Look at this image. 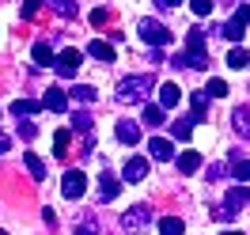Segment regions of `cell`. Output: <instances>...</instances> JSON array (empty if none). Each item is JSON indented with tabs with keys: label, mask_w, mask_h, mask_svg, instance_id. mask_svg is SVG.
Wrapping results in <instances>:
<instances>
[{
	"label": "cell",
	"mask_w": 250,
	"mask_h": 235,
	"mask_svg": "<svg viewBox=\"0 0 250 235\" xmlns=\"http://www.w3.org/2000/svg\"><path fill=\"white\" fill-rule=\"evenodd\" d=\"M148 91H152V76H148V72H141V76L118 80L114 99H118V103H125V107H133V103H144V99H148Z\"/></svg>",
	"instance_id": "cell-1"
},
{
	"label": "cell",
	"mask_w": 250,
	"mask_h": 235,
	"mask_svg": "<svg viewBox=\"0 0 250 235\" xmlns=\"http://www.w3.org/2000/svg\"><path fill=\"white\" fill-rule=\"evenodd\" d=\"M152 209H148V205H133V209H125L122 213V228L129 235H144V228H148V224H152Z\"/></svg>",
	"instance_id": "cell-2"
},
{
	"label": "cell",
	"mask_w": 250,
	"mask_h": 235,
	"mask_svg": "<svg viewBox=\"0 0 250 235\" xmlns=\"http://www.w3.org/2000/svg\"><path fill=\"white\" fill-rule=\"evenodd\" d=\"M137 34H141V42H148V46H167V42H171V31H167L159 19H141Z\"/></svg>",
	"instance_id": "cell-3"
},
{
	"label": "cell",
	"mask_w": 250,
	"mask_h": 235,
	"mask_svg": "<svg viewBox=\"0 0 250 235\" xmlns=\"http://www.w3.org/2000/svg\"><path fill=\"white\" fill-rule=\"evenodd\" d=\"M83 190H87V178H83V171H68V174L61 178V193L68 197V201L83 197Z\"/></svg>",
	"instance_id": "cell-4"
},
{
	"label": "cell",
	"mask_w": 250,
	"mask_h": 235,
	"mask_svg": "<svg viewBox=\"0 0 250 235\" xmlns=\"http://www.w3.org/2000/svg\"><path fill=\"white\" fill-rule=\"evenodd\" d=\"M76 68H80V49H61L57 53V72L68 80V76H76Z\"/></svg>",
	"instance_id": "cell-5"
},
{
	"label": "cell",
	"mask_w": 250,
	"mask_h": 235,
	"mask_svg": "<svg viewBox=\"0 0 250 235\" xmlns=\"http://www.w3.org/2000/svg\"><path fill=\"white\" fill-rule=\"evenodd\" d=\"M247 205H250V190L247 186L228 190V197H224V209H228V213H239V209H247Z\"/></svg>",
	"instance_id": "cell-6"
},
{
	"label": "cell",
	"mask_w": 250,
	"mask_h": 235,
	"mask_svg": "<svg viewBox=\"0 0 250 235\" xmlns=\"http://www.w3.org/2000/svg\"><path fill=\"white\" fill-rule=\"evenodd\" d=\"M125 182H144V178H148V159L144 156H133L129 159V163H125Z\"/></svg>",
	"instance_id": "cell-7"
},
{
	"label": "cell",
	"mask_w": 250,
	"mask_h": 235,
	"mask_svg": "<svg viewBox=\"0 0 250 235\" xmlns=\"http://www.w3.org/2000/svg\"><path fill=\"white\" fill-rule=\"evenodd\" d=\"M178 103H182V87H178V84H159V107L163 110H171V107H178Z\"/></svg>",
	"instance_id": "cell-8"
},
{
	"label": "cell",
	"mask_w": 250,
	"mask_h": 235,
	"mask_svg": "<svg viewBox=\"0 0 250 235\" xmlns=\"http://www.w3.org/2000/svg\"><path fill=\"white\" fill-rule=\"evenodd\" d=\"M174 64H186V68H208V49H189V53H182V57H174Z\"/></svg>",
	"instance_id": "cell-9"
},
{
	"label": "cell",
	"mask_w": 250,
	"mask_h": 235,
	"mask_svg": "<svg viewBox=\"0 0 250 235\" xmlns=\"http://www.w3.org/2000/svg\"><path fill=\"white\" fill-rule=\"evenodd\" d=\"M118 193H122V182H118V178L106 171L103 178H99V201H114Z\"/></svg>",
	"instance_id": "cell-10"
},
{
	"label": "cell",
	"mask_w": 250,
	"mask_h": 235,
	"mask_svg": "<svg viewBox=\"0 0 250 235\" xmlns=\"http://www.w3.org/2000/svg\"><path fill=\"white\" fill-rule=\"evenodd\" d=\"M42 107H46V110H53V114H61V110L68 107V95H64L61 87H49V91L42 95Z\"/></svg>",
	"instance_id": "cell-11"
},
{
	"label": "cell",
	"mask_w": 250,
	"mask_h": 235,
	"mask_svg": "<svg viewBox=\"0 0 250 235\" xmlns=\"http://www.w3.org/2000/svg\"><path fill=\"white\" fill-rule=\"evenodd\" d=\"M231 126H235V133H239L243 141H250V107H235Z\"/></svg>",
	"instance_id": "cell-12"
},
{
	"label": "cell",
	"mask_w": 250,
	"mask_h": 235,
	"mask_svg": "<svg viewBox=\"0 0 250 235\" xmlns=\"http://www.w3.org/2000/svg\"><path fill=\"white\" fill-rule=\"evenodd\" d=\"M148 152H152V159H174V141L152 137V141H148Z\"/></svg>",
	"instance_id": "cell-13"
},
{
	"label": "cell",
	"mask_w": 250,
	"mask_h": 235,
	"mask_svg": "<svg viewBox=\"0 0 250 235\" xmlns=\"http://www.w3.org/2000/svg\"><path fill=\"white\" fill-rule=\"evenodd\" d=\"M114 133H118V141H122V144H137V141H141V126H137V122H118Z\"/></svg>",
	"instance_id": "cell-14"
},
{
	"label": "cell",
	"mask_w": 250,
	"mask_h": 235,
	"mask_svg": "<svg viewBox=\"0 0 250 235\" xmlns=\"http://www.w3.org/2000/svg\"><path fill=\"white\" fill-rule=\"evenodd\" d=\"M243 27H247V23H239V19H228V23H224V27H220V34H224V38H228V42H235V46H239V42H243V34H247V31H243Z\"/></svg>",
	"instance_id": "cell-15"
},
{
	"label": "cell",
	"mask_w": 250,
	"mask_h": 235,
	"mask_svg": "<svg viewBox=\"0 0 250 235\" xmlns=\"http://www.w3.org/2000/svg\"><path fill=\"white\" fill-rule=\"evenodd\" d=\"M23 163H27V171H31L34 182H42V178H46V163L34 156V152H23Z\"/></svg>",
	"instance_id": "cell-16"
},
{
	"label": "cell",
	"mask_w": 250,
	"mask_h": 235,
	"mask_svg": "<svg viewBox=\"0 0 250 235\" xmlns=\"http://www.w3.org/2000/svg\"><path fill=\"white\" fill-rule=\"evenodd\" d=\"M34 64H57V57H53V46L49 42H34Z\"/></svg>",
	"instance_id": "cell-17"
},
{
	"label": "cell",
	"mask_w": 250,
	"mask_h": 235,
	"mask_svg": "<svg viewBox=\"0 0 250 235\" xmlns=\"http://www.w3.org/2000/svg\"><path fill=\"white\" fill-rule=\"evenodd\" d=\"M38 110H42V103H34V99H16V103H12V114H16V118H31Z\"/></svg>",
	"instance_id": "cell-18"
},
{
	"label": "cell",
	"mask_w": 250,
	"mask_h": 235,
	"mask_svg": "<svg viewBox=\"0 0 250 235\" xmlns=\"http://www.w3.org/2000/svg\"><path fill=\"white\" fill-rule=\"evenodd\" d=\"M208 99H212L208 91H193V99H189L193 103V122H201L205 114H208Z\"/></svg>",
	"instance_id": "cell-19"
},
{
	"label": "cell",
	"mask_w": 250,
	"mask_h": 235,
	"mask_svg": "<svg viewBox=\"0 0 250 235\" xmlns=\"http://www.w3.org/2000/svg\"><path fill=\"white\" fill-rule=\"evenodd\" d=\"M197 167H201V152H182L178 156V171L182 174H193Z\"/></svg>",
	"instance_id": "cell-20"
},
{
	"label": "cell",
	"mask_w": 250,
	"mask_h": 235,
	"mask_svg": "<svg viewBox=\"0 0 250 235\" xmlns=\"http://www.w3.org/2000/svg\"><path fill=\"white\" fill-rule=\"evenodd\" d=\"M159 232H163V235H182V232H186V220H182V216H163V220H159Z\"/></svg>",
	"instance_id": "cell-21"
},
{
	"label": "cell",
	"mask_w": 250,
	"mask_h": 235,
	"mask_svg": "<svg viewBox=\"0 0 250 235\" xmlns=\"http://www.w3.org/2000/svg\"><path fill=\"white\" fill-rule=\"evenodd\" d=\"M171 133H174V141H189V137H193V118L171 122Z\"/></svg>",
	"instance_id": "cell-22"
},
{
	"label": "cell",
	"mask_w": 250,
	"mask_h": 235,
	"mask_svg": "<svg viewBox=\"0 0 250 235\" xmlns=\"http://www.w3.org/2000/svg\"><path fill=\"white\" fill-rule=\"evenodd\" d=\"M87 53H91L95 61H114V46H110V42H91Z\"/></svg>",
	"instance_id": "cell-23"
},
{
	"label": "cell",
	"mask_w": 250,
	"mask_h": 235,
	"mask_svg": "<svg viewBox=\"0 0 250 235\" xmlns=\"http://www.w3.org/2000/svg\"><path fill=\"white\" fill-rule=\"evenodd\" d=\"M72 99L83 107V103H95V99H99V91H95L91 84H76V87H72Z\"/></svg>",
	"instance_id": "cell-24"
},
{
	"label": "cell",
	"mask_w": 250,
	"mask_h": 235,
	"mask_svg": "<svg viewBox=\"0 0 250 235\" xmlns=\"http://www.w3.org/2000/svg\"><path fill=\"white\" fill-rule=\"evenodd\" d=\"M91 114H87V110H76V114H72V129H76V133H87V137H91Z\"/></svg>",
	"instance_id": "cell-25"
},
{
	"label": "cell",
	"mask_w": 250,
	"mask_h": 235,
	"mask_svg": "<svg viewBox=\"0 0 250 235\" xmlns=\"http://www.w3.org/2000/svg\"><path fill=\"white\" fill-rule=\"evenodd\" d=\"M53 156L57 159L68 156V129H57V133H53Z\"/></svg>",
	"instance_id": "cell-26"
},
{
	"label": "cell",
	"mask_w": 250,
	"mask_h": 235,
	"mask_svg": "<svg viewBox=\"0 0 250 235\" xmlns=\"http://www.w3.org/2000/svg\"><path fill=\"white\" fill-rule=\"evenodd\" d=\"M250 64V53L247 49H239V46H231V53H228V68H247Z\"/></svg>",
	"instance_id": "cell-27"
},
{
	"label": "cell",
	"mask_w": 250,
	"mask_h": 235,
	"mask_svg": "<svg viewBox=\"0 0 250 235\" xmlns=\"http://www.w3.org/2000/svg\"><path fill=\"white\" fill-rule=\"evenodd\" d=\"M49 4H53V8H57L64 19H72V16L80 12V8H76V0H49Z\"/></svg>",
	"instance_id": "cell-28"
},
{
	"label": "cell",
	"mask_w": 250,
	"mask_h": 235,
	"mask_svg": "<svg viewBox=\"0 0 250 235\" xmlns=\"http://www.w3.org/2000/svg\"><path fill=\"white\" fill-rule=\"evenodd\" d=\"M144 126H163V107H144Z\"/></svg>",
	"instance_id": "cell-29"
},
{
	"label": "cell",
	"mask_w": 250,
	"mask_h": 235,
	"mask_svg": "<svg viewBox=\"0 0 250 235\" xmlns=\"http://www.w3.org/2000/svg\"><path fill=\"white\" fill-rule=\"evenodd\" d=\"M186 46L189 49H208V46H205V31H189L186 34Z\"/></svg>",
	"instance_id": "cell-30"
},
{
	"label": "cell",
	"mask_w": 250,
	"mask_h": 235,
	"mask_svg": "<svg viewBox=\"0 0 250 235\" xmlns=\"http://www.w3.org/2000/svg\"><path fill=\"white\" fill-rule=\"evenodd\" d=\"M208 95H212V99H224V95H228V84H224V80H208Z\"/></svg>",
	"instance_id": "cell-31"
},
{
	"label": "cell",
	"mask_w": 250,
	"mask_h": 235,
	"mask_svg": "<svg viewBox=\"0 0 250 235\" xmlns=\"http://www.w3.org/2000/svg\"><path fill=\"white\" fill-rule=\"evenodd\" d=\"M235 178H239V182H250V159H239V163H235Z\"/></svg>",
	"instance_id": "cell-32"
},
{
	"label": "cell",
	"mask_w": 250,
	"mask_h": 235,
	"mask_svg": "<svg viewBox=\"0 0 250 235\" xmlns=\"http://www.w3.org/2000/svg\"><path fill=\"white\" fill-rule=\"evenodd\" d=\"M189 8H193V16H208L212 12V0H189Z\"/></svg>",
	"instance_id": "cell-33"
},
{
	"label": "cell",
	"mask_w": 250,
	"mask_h": 235,
	"mask_svg": "<svg viewBox=\"0 0 250 235\" xmlns=\"http://www.w3.org/2000/svg\"><path fill=\"white\" fill-rule=\"evenodd\" d=\"M19 137H23V141H34V137H38V129H34L31 122H27V126L19 122Z\"/></svg>",
	"instance_id": "cell-34"
},
{
	"label": "cell",
	"mask_w": 250,
	"mask_h": 235,
	"mask_svg": "<svg viewBox=\"0 0 250 235\" xmlns=\"http://www.w3.org/2000/svg\"><path fill=\"white\" fill-rule=\"evenodd\" d=\"M38 4H42V0H23V16H27V19L38 16Z\"/></svg>",
	"instance_id": "cell-35"
},
{
	"label": "cell",
	"mask_w": 250,
	"mask_h": 235,
	"mask_svg": "<svg viewBox=\"0 0 250 235\" xmlns=\"http://www.w3.org/2000/svg\"><path fill=\"white\" fill-rule=\"evenodd\" d=\"M106 8H95V12H91V23H95V27H103V23H106Z\"/></svg>",
	"instance_id": "cell-36"
},
{
	"label": "cell",
	"mask_w": 250,
	"mask_h": 235,
	"mask_svg": "<svg viewBox=\"0 0 250 235\" xmlns=\"http://www.w3.org/2000/svg\"><path fill=\"white\" fill-rule=\"evenodd\" d=\"M235 19H239V23H250V4H239V8H235Z\"/></svg>",
	"instance_id": "cell-37"
},
{
	"label": "cell",
	"mask_w": 250,
	"mask_h": 235,
	"mask_svg": "<svg viewBox=\"0 0 250 235\" xmlns=\"http://www.w3.org/2000/svg\"><path fill=\"white\" fill-rule=\"evenodd\" d=\"M76 235H99V232H95V220H83V224L76 228Z\"/></svg>",
	"instance_id": "cell-38"
},
{
	"label": "cell",
	"mask_w": 250,
	"mask_h": 235,
	"mask_svg": "<svg viewBox=\"0 0 250 235\" xmlns=\"http://www.w3.org/2000/svg\"><path fill=\"white\" fill-rule=\"evenodd\" d=\"M159 8H163V12H167V8H174V4H182V0H156Z\"/></svg>",
	"instance_id": "cell-39"
},
{
	"label": "cell",
	"mask_w": 250,
	"mask_h": 235,
	"mask_svg": "<svg viewBox=\"0 0 250 235\" xmlns=\"http://www.w3.org/2000/svg\"><path fill=\"white\" fill-rule=\"evenodd\" d=\"M0 152H8V137L4 133H0Z\"/></svg>",
	"instance_id": "cell-40"
},
{
	"label": "cell",
	"mask_w": 250,
	"mask_h": 235,
	"mask_svg": "<svg viewBox=\"0 0 250 235\" xmlns=\"http://www.w3.org/2000/svg\"><path fill=\"white\" fill-rule=\"evenodd\" d=\"M220 235H243V232H220Z\"/></svg>",
	"instance_id": "cell-41"
},
{
	"label": "cell",
	"mask_w": 250,
	"mask_h": 235,
	"mask_svg": "<svg viewBox=\"0 0 250 235\" xmlns=\"http://www.w3.org/2000/svg\"><path fill=\"white\" fill-rule=\"evenodd\" d=\"M228 4H239V0H228Z\"/></svg>",
	"instance_id": "cell-42"
}]
</instances>
